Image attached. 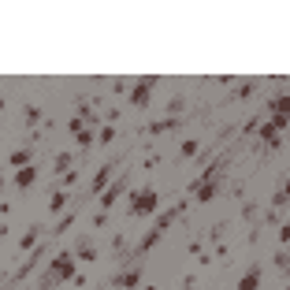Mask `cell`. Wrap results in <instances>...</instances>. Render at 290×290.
<instances>
[{"instance_id":"cell-6","label":"cell","mask_w":290,"mask_h":290,"mask_svg":"<svg viewBox=\"0 0 290 290\" xmlns=\"http://www.w3.org/2000/svg\"><path fill=\"white\" fill-rule=\"evenodd\" d=\"M257 286H260V268H253L249 275L238 279V290H257Z\"/></svg>"},{"instance_id":"cell-14","label":"cell","mask_w":290,"mask_h":290,"mask_svg":"<svg viewBox=\"0 0 290 290\" xmlns=\"http://www.w3.org/2000/svg\"><path fill=\"white\" fill-rule=\"evenodd\" d=\"M37 119H41V112H37V108H26V123H30V127H34V123H37Z\"/></svg>"},{"instance_id":"cell-16","label":"cell","mask_w":290,"mask_h":290,"mask_svg":"<svg viewBox=\"0 0 290 290\" xmlns=\"http://www.w3.org/2000/svg\"><path fill=\"white\" fill-rule=\"evenodd\" d=\"M0 186H4V175H0Z\"/></svg>"},{"instance_id":"cell-4","label":"cell","mask_w":290,"mask_h":290,"mask_svg":"<svg viewBox=\"0 0 290 290\" xmlns=\"http://www.w3.org/2000/svg\"><path fill=\"white\" fill-rule=\"evenodd\" d=\"M34 182H37V171H34V164L19 167V175H15V186H19V190H26V186H34Z\"/></svg>"},{"instance_id":"cell-9","label":"cell","mask_w":290,"mask_h":290,"mask_svg":"<svg viewBox=\"0 0 290 290\" xmlns=\"http://www.w3.org/2000/svg\"><path fill=\"white\" fill-rule=\"evenodd\" d=\"M116 286H119V290H127V286H138V272H127V275H119V279H116Z\"/></svg>"},{"instance_id":"cell-15","label":"cell","mask_w":290,"mask_h":290,"mask_svg":"<svg viewBox=\"0 0 290 290\" xmlns=\"http://www.w3.org/2000/svg\"><path fill=\"white\" fill-rule=\"evenodd\" d=\"M78 145H82V149H89V145H93V134H86V130H82V134H78Z\"/></svg>"},{"instance_id":"cell-2","label":"cell","mask_w":290,"mask_h":290,"mask_svg":"<svg viewBox=\"0 0 290 290\" xmlns=\"http://www.w3.org/2000/svg\"><path fill=\"white\" fill-rule=\"evenodd\" d=\"M56 279H60V283H63V279H74V257H71V253H60V257L52 260L49 283H56Z\"/></svg>"},{"instance_id":"cell-10","label":"cell","mask_w":290,"mask_h":290,"mask_svg":"<svg viewBox=\"0 0 290 290\" xmlns=\"http://www.w3.org/2000/svg\"><path fill=\"white\" fill-rule=\"evenodd\" d=\"M63 205H67V194H52L49 198V212H60Z\"/></svg>"},{"instance_id":"cell-7","label":"cell","mask_w":290,"mask_h":290,"mask_svg":"<svg viewBox=\"0 0 290 290\" xmlns=\"http://www.w3.org/2000/svg\"><path fill=\"white\" fill-rule=\"evenodd\" d=\"M119 194H123V182H112L108 190H105V201H101V209H112V205H116V198Z\"/></svg>"},{"instance_id":"cell-11","label":"cell","mask_w":290,"mask_h":290,"mask_svg":"<svg viewBox=\"0 0 290 290\" xmlns=\"http://www.w3.org/2000/svg\"><path fill=\"white\" fill-rule=\"evenodd\" d=\"M12 164H15V167H26V164H30V153H26V149H19V153H12Z\"/></svg>"},{"instance_id":"cell-3","label":"cell","mask_w":290,"mask_h":290,"mask_svg":"<svg viewBox=\"0 0 290 290\" xmlns=\"http://www.w3.org/2000/svg\"><path fill=\"white\" fill-rule=\"evenodd\" d=\"M149 97H153V78H142L134 89H130V105H134V108H145Z\"/></svg>"},{"instance_id":"cell-1","label":"cell","mask_w":290,"mask_h":290,"mask_svg":"<svg viewBox=\"0 0 290 290\" xmlns=\"http://www.w3.org/2000/svg\"><path fill=\"white\" fill-rule=\"evenodd\" d=\"M156 205H160V194L153 186H142V190L130 194V216H153Z\"/></svg>"},{"instance_id":"cell-5","label":"cell","mask_w":290,"mask_h":290,"mask_svg":"<svg viewBox=\"0 0 290 290\" xmlns=\"http://www.w3.org/2000/svg\"><path fill=\"white\" fill-rule=\"evenodd\" d=\"M212 198H216V182H212L209 175H205V179H201V186H198V201H205V205H209Z\"/></svg>"},{"instance_id":"cell-12","label":"cell","mask_w":290,"mask_h":290,"mask_svg":"<svg viewBox=\"0 0 290 290\" xmlns=\"http://www.w3.org/2000/svg\"><path fill=\"white\" fill-rule=\"evenodd\" d=\"M78 260H97V249H93V246H82V249H78Z\"/></svg>"},{"instance_id":"cell-13","label":"cell","mask_w":290,"mask_h":290,"mask_svg":"<svg viewBox=\"0 0 290 290\" xmlns=\"http://www.w3.org/2000/svg\"><path fill=\"white\" fill-rule=\"evenodd\" d=\"M156 242H160V227L153 231V235H145V242H142V249H149V246H156Z\"/></svg>"},{"instance_id":"cell-8","label":"cell","mask_w":290,"mask_h":290,"mask_svg":"<svg viewBox=\"0 0 290 290\" xmlns=\"http://www.w3.org/2000/svg\"><path fill=\"white\" fill-rule=\"evenodd\" d=\"M108 179H112V167H101V171H97V179H93V194H101V190H105Z\"/></svg>"}]
</instances>
